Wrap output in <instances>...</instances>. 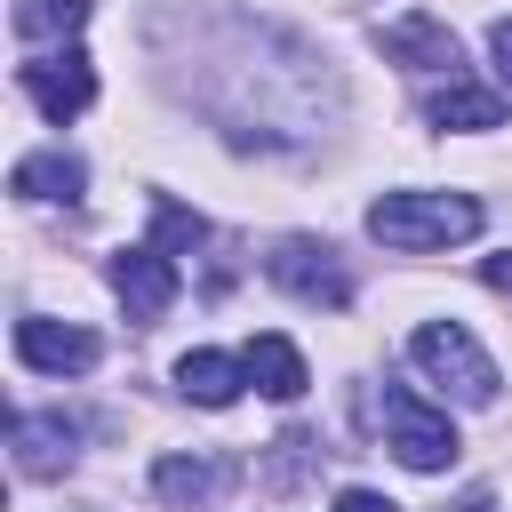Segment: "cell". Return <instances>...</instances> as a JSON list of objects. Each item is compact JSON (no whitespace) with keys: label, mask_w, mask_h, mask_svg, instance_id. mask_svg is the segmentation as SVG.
Returning a JSON list of instances; mask_svg holds the SVG:
<instances>
[{"label":"cell","mask_w":512,"mask_h":512,"mask_svg":"<svg viewBox=\"0 0 512 512\" xmlns=\"http://www.w3.org/2000/svg\"><path fill=\"white\" fill-rule=\"evenodd\" d=\"M224 480H232V472H224V464H208V456H160V464H152V488H160L176 512L216 504V496H224Z\"/></svg>","instance_id":"cell-13"},{"label":"cell","mask_w":512,"mask_h":512,"mask_svg":"<svg viewBox=\"0 0 512 512\" xmlns=\"http://www.w3.org/2000/svg\"><path fill=\"white\" fill-rule=\"evenodd\" d=\"M80 24H88V0H16V32H24V40L80 32Z\"/></svg>","instance_id":"cell-15"},{"label":"cell","mask_w":512,"mask_h":512,"mask_svg":"<svg viewBox=\"0 0 512 512\" xmlns=\"http://www.w3.org/2000/svg\"><path fill=\"white\" fill-rule=\"evenodd\" d=\"M208 240V224L192 216V208H176V200H160V216H152V248H168V256H192Z\"/></svg>","instance_id":"cell-16"},{"label":"cell","mask_w":512,"mask_h":512,"mask_svg":"<svg viewBox=\"0 0 512 512\" xmlns=\"http://www.w3.org/2000/svg\"><path fill=\"white\" fill-rule=\"evenodd\" d=\"M424 120L432 128H456V136H480V128H504V96L496 88H472V80H448L424 96Z\"/></svg>","instance_id":"cell-9"},{"label":"cell","mask_w":512,"mask_h":512,"mask_svg":"<svg viewBox=\"0 0 512 512\" xmlns=\"http://www.w3.org/2000/svg\"><path fill=\"white\" fill-rule=\"evenodd\" d=\"M96 352L104 344L72 320H16V360L40 376H80V368H96Z\"/></svg>","instance_id":"cell-7"},{"label":"cell","mask_w":512,"mask_h":512,"mask_svg":"<svg viewBox=\"0 0 512 512\" xmlns=\"http://www.w3.org/2000/svg\"><path fill=\"white\" fill-rule=\"evenodd\" d=\"M384 448L408 472H448L456 464V424L440 408H424L416 392H384Z\"/></svg>","instance_id":"cell-3"},{"label":"cell","mask_w":512,"mask_h":512,"mask_svg":"<svg viewBox=\"0 0 512 512\" xmlns=\"http://www.w3.org/2000/svg\"><path fill=\"white\" fill-rule=\"evenodd\" d=\"M384 56L408 72H456V32L440 16H400V24H384Z\"/></svg>","instance_id":"cell-8"},{"label":"cell","mask_w":512,"mask_h":512,"mask_svg":"<svg viewBox=\"0 0 512 512\" xmlns=\"http://www.w3.org/2000/svg\"><path fill=\"white\" fill-rule=\"evenodd\" d=\"M456 512H496V504H488V496H464V504H456Z\"/></svg>","instance_id":"cell-20"},{"label":"cell","mask_w":512,"mask_h":512,"mask_svg":"<svg viewBox=\"0 0 512 512\" xmlns=\"http://www.w3.org/2000/svg\"><path fill=\"white\" fill-rule=\"evenodd\" d=\"M16 200H80V184H88V168L72 160V152H32V160H16Z\"/></svg>","instance_id":"cell-14"},{"label":"cell","mask_w":512,"mask_h":512,"mask_svg":"<svg viewBox=\"0 0 512 512\" xmlns=\"http://www.w3.org/2000/svg\"><path fill=\"white\" fill-rule=\"evenodd\" d=\"M368 232L400 256H432V248H456L480 232V200L472 192H384L368 208Z\"/></svg>","instance_id":"cell-1"},{"label":"cell","mask_w":512,"mask_h":512,"mask_svg":"<svg viewBox=\"0 0 512 512\" xmlns=\"http://www.w3.org/2000/svg\"><path fill=\"white\" fill-rule=\"evenodd\" d=\"M408 360H416V368H424L440 392H456L464 408H488V400H496V360H488V352H480V344H472L456 320L416 328V336H408Z\"/></svg>","instance_id":"cell-2"},{"label":"cell","mask_w":512,"mask_h":512,"mask_svg":"<svg viewBox=\"0 0 512 512\" xmlns=\"http://www.w3.org/2000/svg\"><path fill=\"white\" fill-rule=\"evenodd\" d=\"M240 368H248V384H256L264 400H296V392L312 384V376H304V352H296L288 336H248Z\"/></svg>","instance_id":"cell-10"},{"label":"cell","mask_w":512,"mask_h":512,"mask_svg":"<svg viewBox=\"0 0 512 512\" xmlns=\"http://www.w3.org/2000/svg\"><path fill=\"white\" fill-rule=\"evenodd\" d=\"M240 384H248V368L224 360V352H184V360H176V392L200 400V408H232Z\"/></svg>","instance_id":"cell-12"},{"label":"cell","mask_w":512,"mask_h":512,"mask_svg":"<svg viewBox=\"0 0 512 512\" xmlns=\"http://www.w3.org/2000/svg\"><path fill=\"white\" fill-rule=\"evenodd\" d=\"M16 80H24V96H32L56 128H64L72 112H88V104H96V72H88V56H80V48H64V56H32Z\"/></svg>","instance_id":"cell-5"},{"label":"cell","mask_w":512,"mask_h":512,"mask_svg":"<svg viewBox=\"0 0 512 512\" xmlns=\"http://www.w3.org/2000/svg\"><path fill=\"white\" fill-rule=\"evenodd\" d=\"M480 280H488V288H504V296H512V248H504V256H488V264H480Z\"/></svg>","instance_id":"cell-19"},{"label":"cell","mask_w":512,"mask_h":512,"mask_svg":"<svg viewBox=\"0 0 512 512\" xmlns=\"http://www.w3.org/2000/svg\"><path fill=\"white\" fill-rule=\"evenodd\" d=\"M336 512H400V504H392V496H376V488H344V496H336Z\"/></svg>","instance_id":"cell-18"},{"label":"cell","mask_w":512,"mask_h":512,"mask_svg":"<svg viewBox=\"0 0 512 512\" xmlns=\"http://www.w3.org/2000/svg\"><path fill=\"white\" fill-rule=\"evenodd\" d=\"M488 56H496V80L512 88V16H496V24H488Z\"/></svg>","instance_id":"cell-17"},{"label":"cell","mask_w":512,"mask_h":512,"mask_svg":"<svg viewBox=\"0 0 512 512\" xmlns=\"http://www.w3.org/2000/svg\"><path fill=\"white\" fill-rule=\"evenodd\" d=\"M16 472L24 480H56L64 464H72V424L64 416H16Z\"/></svg>","instance_id":"cell-11"},{"label":"cell","mask_w":512,"mask_h":512,"mask_svg":"<svg viewBox=\"0 0 512 512\" xmlns=\"http://www.w3.org/2000/svg\"><path fill=\"white\" fill-rule=\"evenodd\" d=\"M112 296L128 304V320H160L168 304H176V264H168V248H120L112 256Z\"/></svg>","instance_id":"cell-6"},{"label":"cell","mask_w":512,"mask_h":512,"mask_svg":"<svg viewBox=\"0 0 512 512\" xmlns=\"http://www.w3.org/2000/svg\"><path fill=\"white\" fill-rule=\"evenodd\" d=\"M264 272H272L296 304H328V312L352 304V280H344V264H336L320 240H280V248L264 256Z\"/></svg>","instance_id":"cell-4"}]
</instances>
